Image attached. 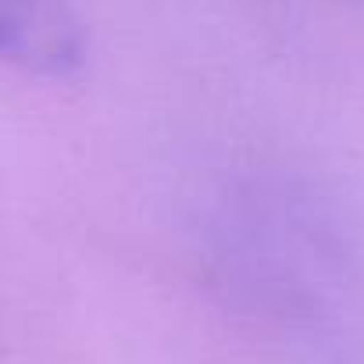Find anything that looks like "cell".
Instances as JSON below:
<instances>
[{
	"label": "cell",
	"instance_id": "1",
	"mask_svg": "<svg viewBox=\"0 0 364 364\" xmlns=\"http://www.w3.org/2000/svg\"><path fill=\"white\" fill-rule=\"evenodd\" d=\"M0 50L40 79H72L86 61V36L68 0H0Z\"/></svg>",
	"mask_w": 364,
	"mask_h": 364
}]
</instances>
